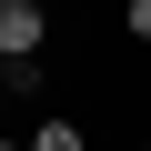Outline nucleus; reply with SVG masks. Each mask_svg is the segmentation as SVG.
Returning <instances> with one entry per match:
<instances>
[{"instance_id": "nucleus-3", "label": "nucleus", "mask_w": 151, "mask_h": 151, "mask_svg": "<svg viewBox=\"0 0 151 151\" xmlns=\"http://www.w3.org/2000/svg\"><path fill=\"white\" fill-rule=\"evenodd\" d=\"M0 151H30V141H10V131H0Z\"/></svg>"}, {"instance_id": "nucleus-4", "label": "nucleus", "mask_w": 151, "mask_h": 151, "mask_svg": "<svg viewBox=\"0 0 151 151\" xmlns=\"http://www.w3.org/2000/svg\"><path fill=\"white\" fill-rule=\"evenodd\" d=\"M141 151H151V131H141Z\"/></svg>"}, {"instance_id": "nucleus-2", "label": "nucleus", "mask_w": 151, "mask_h": 151, "mask_svg": "<svg viewBox=\"0 0 151 151\" xmlns=\"http://www.w3.org/2000/svg\"><path fill=\"white\" fill-rule=\"evenodd\" d=\"M20 141H30V151H91V131L70 121V111H40V121H30Z\"/></svg>"}, {"instance_id": "nucleus-1", "label": "nucleus", "mask_w": 151, "mask_h": 151, "mask_svg": "<svg viewBox=\"0 0 151 151\" xmlns=\"http://www.w3.org/2000/svg\"><path fill=\"white\" fill-rule=\"evenodd\" d=\"M0 50L10 60H50V0H10L0 10Z\"/></svg>"}, {"instance_id": "nucleus-5", "label": "nucleus", "mask_w": 151, "mask_h": 151, "mask_svg": "<svg viewBox=\"0 0 151 151\" xmlns=\"http://www.w3.org/2000/svg\"><path fill=\"white\" fill-rule=\"evenodd\" d=\"M0 10H10V0H0Z\"/></svg>"}]
</instances>
